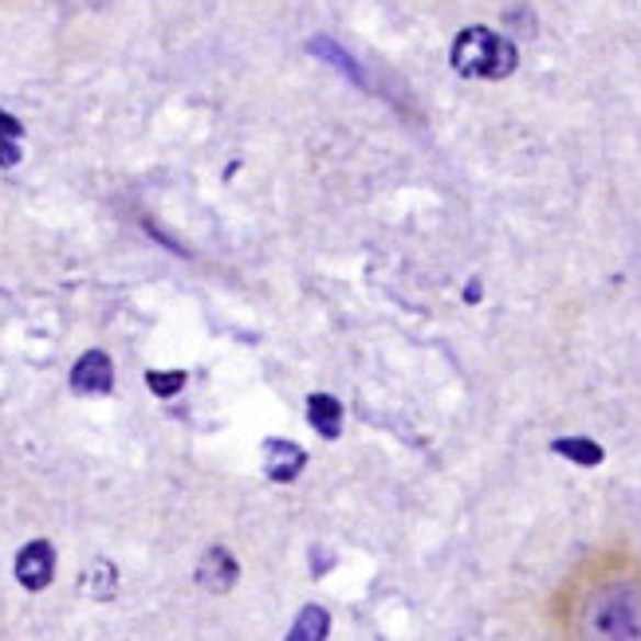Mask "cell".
<instances>
[{"mask_svg": "<svg viewBox=\"0 0 641 641\" xmlns=\"http://www.w3.org/2000/svg\"><path fill=\"white\" fill-rule=\"evenodd\" d=\"M307 421H312V429L319 437L335 441V437L342 434V406H339V397H330V394H312V397H307Z\"/></svg>", "mask_w": 641, "mask_h": 641, "instance_id": "obj_7", "label": "cell"}, {"mask_svg": "<svg viewBox=\"0 0 641 641\" xmlns=\"http://www.w3.org/2000/svg\"><path fill=\"white\" fill-rule=\"evenodd\" d=\"M114 362L106 350H87L83 359L71 367V390L76 394H111Z\"/></svg>", "mask_w": 641, "mask_h": 641, "instance_id": "obj_4", "label": "cell"}, {"mask_svg": "<svg viewBox=\"0 0 641 641\" xmlns=\"http://www.w3.org/2000/svg\"><path fill=\"white\" fill-rule=\"evenodd\" d=\"M146 386L158 397H173L185 386V370H146Z\"/></svg>", "mask_w": 641, "mask_h": 641, "instance_id": "obj_11", "label": "cell"}, {"mask_svg": "<svg viewBox=\"0 0 641 641\" xmlns=\"http://www.w3.org/2000/svg\"><path fill=\"white\" fill-rule=\"evenodd\" d=\"M236 578H240V566H236V559L228 555L225 548H209L205 555H201L198 563V583L205 586V591H213V595H225V591H233Z\"/></svg>", "mask_w": 641, "mask_h": 641, "instance_id": "obj_5", "label": "cell"}, {"mask_svg": "<svg viewBox=\"0 0 641 641\" xmlns=\"http://www.w3.org/2000/svg\"><path fill=\"white\" fill-rule=\"evenodd\" d=\"M578 641H641V583L603 578L583 595L575 614Z\"/></svg>", "mask_w": 641, "mask_h": 641, "instance_id": "obj_1", "label": "cell"}, {"mask_svg": "<svg viewBox=\"0 0 641 641\" xmlns=\"http://www.w3.org/2000/svg\"><path fill=\"white\" fill-rule=\"evenodd\" d=\"M551 449H555L559 457H566V461L583 464V469H595V464H603L606 449L598 441H591V437H559V441H551Z\"/></svg>", "mask_w": 641, "mask_h": 641, "instance_id": "obj_9", "label": "cell"}, {"mask_svg": "<svg viewBox=\"0 0 641 641\" xmlns=\"http://www.w3.org/2000/svg\"><path fill=\"white\" fill-rule=\"evenodd\" d=\"M307 464V453H303L295 441H268L265 445V472L275 484H292L295 476Z\"/></svg>", "mask_w": 641, "mask_h": 641, "instance_id": "obj_6", "label": "cell"}, {"mask_svg": "<svg viewBox=\"0 0 641 641\" xmlns=\"http://www.w3.org/2000/svg\"><path fill=\"white\" fill-rule=\"evenodd\" d=\"M453 71L464 79H508L519 64V52L511 40L496 36L484 24H472V29L457 32L453 40Z\"/></svg>", "mask_w": 641, "mask_h": 641, "instance_id": "obj_2", "label": "cell"}, {"mask_svg": "<svg viewBox=\"0 0 641 641\" xmlns=\"http://www.w3.org/2000/svg\"><path fill=\"white\" fill-rule=\"evenodd\" d=\"M114 586H119V575H114V566L106 563V559H99V563L87 566L83 575V591L91 598H99V603H106V598L114 595Z\"/></svg>", "mask_w": 641, "mask_h": 641, "instance_id": "obj_10", "label": "cell"}, {"mask_svg": "<svg viewBox=\"0 0 641 641\" xmlns=\"http://www.w3.org/2000/svg\"><path fill=\"white\" fill-rule=\"evenodd\" d=\"M327 633H330V614L323 610V606H303V610L295 614L288 641H327Z\"/></svg>", "mask_w": 641, "mask_h": 641, "instance_id": "obj_8", "label": "cell"}, {"mask_svg": "<svg viewBox=\"0 0 641 641\" xmlns=\"http://www.w3.org/2000/svg\"><path fill=\"white\" fill-rule=\"evenodd\" d=\"M12 166H20L16 138H0V170H12Z\"/></svg>", "mask_w": 641, "mask_h": 641, "instance_id": "obj_12", "label": "cell"}, {"mask_svg": "<svg viewBox=\"0 0 641 641\" xmlns=\"http://www.w3.org/2000/svg\"><path fill=\"white\" fill-rule=\"evenodd\" d=\"M56 578V548L47 539H32L16 555V583L24 591H47Z\"/></svg>", "mask_w": 641, "mask_h": 641, "instance_id": "obj_3", "label": "cell"}, {"mask_svg": "<svg viewBox=\"0 0 641 641\" xmlns=\"http://www.w3.org/2000/svg\"><path fill=\"white\" fill-rule=\"evenodd\" d=\"M20 134H24V126H20L12 114L0 111V138H20Z\"/></svg>", "mask_w": 641, "mask_h": 641, "instance_id": "obj_13", "label": "cell"}]
</instances>
